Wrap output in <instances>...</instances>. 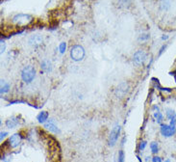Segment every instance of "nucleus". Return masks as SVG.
<instances>
[{"instance_id":"obj_1","label":"nucleus","mask_w":176,"mask_h":162,"mask_svg":"<svg viewBox=\"0 0 176 162\" xmlns=\"http://www.w3.org/2000/svg\"><path fill=\"white\" fill-rule=\"evenodd\" d=\"M36 77V69L32 66H26L21 70V79L25 83H31Z\"/></svg>"},{"instance_id":"obj_2","label":"nucleus","mask_w":176,"mask_h":162,"mask_svg":"<svg viewBox=\"0 0 176 162\" xmlns=\"http://www.w3.org/2000/svg\"><path fill=\"white\" fill-rule=\"evenodd\" d=\"M33 21V17L28 14H17L13 17V22L17 26H26Z\"/></svg>"},{"instance_id":"obj_3","label":"nucleus","mask_w":176,"mask_h":162,"mask_svg":"<svg viewBox=\"0 0 176 162\" xmlns=\"http://www.w3.org/2000/svg\"><path fill=\"white\" fill-rule=\"evenodd\" d=\"M85 57V49L82 45H76L70 48V58L74 62L82 61Z\"/></svg>"},{"instance_id":"obj_4","label":"nucleus","mask_w":176,"mask_h":162,"mask_svg":"<svg viewBox=\"0 0 176 162\" xmlns=\"http://www.w3.org/2000/svg\"><path fill=\"white\" fill-rule=\"evenodd\" d=\"M161 134L164 137H171L175 135L176 133V126H172L170 125H165V124H161L160 127Z\"/></svg>"},{"instance_id":"obj_5","label":"nucleus","mask_w":176,"mask_h":162,"mask_svg":"<svg viewBox=\"0 0 176 162\" xmlns=\"http://www.w3.org/2000/svg\"><path fill=\"white\" fill-rule=\"evenodd\" d=\"M146 58H147V54H146L145 51H143V50H138L133 56V62L136 66H141L145 62Z\"/></svg>"},{"instance_id":"obj_6","label":"nucleus","mask_w":176,"mask_h":162,"mask_svg":"<svg viewBox=\"0 0 176 162\" xmlns=\"http://www.w3.org/2000/svg\"><path fill=\"white\" fill-rule=\"evenodd\" d=\"M120 126H115L110 133V136H109V145L111 147L115 146V143L117 142V139H119V136H120Z\"/></svg>"},{"instance_id":"obj_7","label":"nucleus","mask_w":176,"mask_h":162,"mask_svg":"<svg viewBox=\"0 0 176 162\" xmlns=\"http://www.w3.org/2000/svg\"><path fill=\"white\" fill-rule=\"evenodd\" d=\"M21 140H22V137H21V134L20 133H15L13 134L11 137L9 138L8 140V144L11 148H16L20 145L21 143Z\"/></svg>"},{"instance_id":"obj_8","label":"nucleus","mask_w":176,"mask_h":162,"mask_svg":"<svg viewBox=\"0 0 176 162\" xmlns=\"http://www.w3.org/2000/svg\"><path fill=\"white\" fill-rule=\"evenodd\" d=\"M127 91H128V85L126 83H121L120 85H119L115 89V96L117 98H122L125 96V94L127 93Z\"/></svg>"},{"instance_id":"obj_9","label":"nucleus","mask_w":176,"mask_h":162,"mask_svg":"<svg viewBox=\"0 0 176 162\" xmlns=\"http://www.w3.org/2000/svg\"><path fill=\"white\" fill-rule=\"evenodd\" d=\"M44 127H45V129L51 131V132H53V133H60V129L58 128V126L54 124V122L52 120L48 121L47 123H45Z\"/></svg>"},{"instance_id":"obj_10","label":"nucleus","mask_w":176,"mask_h":162,"mask_svg":"<svg viewBox=\"0 0 176 162\" xmlns=\"http://www.w3.org/2000/svg\"><path fill=\"white\" fill-rule=\"evenodd\" d=\"M43 42V37H41L40 35H35V36H32L30 38V40H29V44H30L31 45L33 46H38V45H41Z\"/></svg>"},{"instance_id":"obj_11","label":"nucleus","mask_w":176,"mask_h":162,"mask_svg":"<svg viewBox=\"0 0 176 162\" xmlns=\"http://www.w3.org/2000/svg\"><path fill=\"white\" fill-rule=\"evenodd\" d=\"M19 124V120L17 117H12V118H10L6 121V126L8 128H15L17 125Z\"/></svg>"},{"instance_id":"obj_12","label":"nucleus","mask_w":176,"mask_h":162,"mask_svg":"<svg viewBox=\"0 0 176 162\" xmlns=\"http://www.w3.org/2000/svg\"><path fill=\"white\" fill-rule=\"evenodd\" d=\"M41 69L43 70L44 73H50L52 70V66H51V62L49 60L44 59L43 62L41 63Z\"/></svg>"},{"instance_id":"obj_13","label":"nucleus","mask_w":176,"mask_h":162,"mask_svg":"<svg viewBox=\"0 0 176 162\" xmlns=\"http://www.w3.org/2000/svg\"><path fill=\"white\" fill-rule=\"evenodd\" d=\"M37 120L40 124H45L48 120V113L46 111H42V112L37 116Z\"/></svg>"},{"instance_id":"obj_14","label":"nucleus","mask_w":176,"mask_h":162,"mask_svg":"<svg viewBox=\"0 0 176 162\" xmlns=\"http://www.w3.org/2000/svg\"><path fill=\"white\" fill-rule=\"evenodd\" d=\"M170 4H171L170 0H161L160 8H161L162 11H168L170 7Z\"/></svg>"},{"instance_id":"obj_15","label":"nucleus","mask_w":176,"mask_h":162,"mask_svg":"<svg viewBox=\"0 0 176 162\" xmlns=\"http://www.w3.org/2000/svg\"><path fill=\"white\" fill-rule=\"evenodd\" d=\"M165 115H167V118L169 121L176 119V112H175L173 109H171V108H168L167 110H165Z\"/></svg>"},{"instance_id":"obj_16","label":"nucleus","mask_w":176,"mask_h":162,"mask_svg":"<svg viewBox=\"0 0 176 162\" xmlns=\"http://www.w3.org/2000/svg\"><path fill=\"white\" fill-rule=\"evenodd\" d=\"M9 90H10V84L7 83L6 81L2 80L1 81V90H0V93H1V95L8 93Z\"/></svg>"},{"instance_id":"obj_17","label":"nucleus","mask_w":176,"mask_h":162,"mask_svg":"<svg viewBox=\"0 0 176 162\" xmlns=\"http://www.w3.org/2000/svg\"><path fill=\"white\" fill-rule=\"evenodd\" d=\"M154 118L156 120V122H157L158 124H162L163 121H164V116L163 114L160 112V111H157V112H154Z\"/></svg>"},{"instance_id":"obj_18","label":"nucleus","mask_w":176,"mask_h":162,"mask_svg":"<svg viewBox=\"0 0 176 162\" xmlns=\"http://www.w3.org/2000/svg\"><path fill=\"white\" fill-rule=\"evenodd\" d=\"M150 149H151V153L153 155H157L159 151V145L157 142H152L150 144Z\"/></svg>"},{"instance_id":"obj_19","label":"nucleus","mask_w":176,"mask_h":162,"mask_svg":"<svg viewBox=\"0 0 176 162\" xmlns=\"http://www.w3.org/2000/svg\"><path fill=\"white\" fill-rule=\"evenodd\" d=\"M59 49H60V52H61L62 54H64L65 51V49H66V43L62 42V43L60 44V45H59Z\"/></svg>"},{"instance_id":"obj_20","label":"nucleus","mask_w":176,"mask_h":162,"mask_svg":"<svg viewBox=\"0 0 176 162\" xmlns=\"http://www.w3.org/2000/svg\"><path fill=\"white\" fill-rule=\"evenodd\" d=\"M117 162H124V151L123 150H120V153H119V159H117Z\"/></svg>"},{"instance_id":"obj_21","label":"nucleus","mask_w":176,"mask_h":162,"mask_svg":"<svg viewBox=\"0 0 176 162\" xmlns=\"http://www.w3.org/2000/svg\"><path fill=\"white\" fill-rule=\"evenodd\" d=\"M150 38V35L149 34H142L139 38V40H146Z\"/></svg>"},{"instance_id":"obj_22","label":"nucleus","mask_w":176,"mask_h":162,"mask_svg":"<svg viewBox=\"0 0 176 162\" xmlns=\"http://www.w3.org/2000/svg\"><path fill=\"white\" fill-rule=\"evenodd\" d=\"M146 145H147V142H146V141H142V142H141V144H140V147H139L140 150H143L145 149Z\"/></svg>"},{"instance_id":"obj_23","label":"nucleus","mask_w":176,"mask_h":162,"mask_svg":"<svg viewBox=\"0 0 176 162\" xmlns=\"http://www.w3.org/2000/svg\"><path fill=\"white\" fill-rule=\"evenodd\" d=\"M5 49H6V44H5L4 40H1V54H3Z\"/></svg>"},{"instance_id":"obj_24","label":"nucleus","mask_w":176,"mask_h":162,"mask_svg":"<svg viewBox=\"0 0 176 162\" xmlns=\"http://www.w3.org/2000/svg\"><path fill=\"white\" fill-rule=\"evenodd\" d=\"M0 135H1V136H0V140H1V141H3V139L8 135V133L7 132H5V131H1V133H0Z\"/></svg>"},{"instance_id":"obj_25","label":"nucleus","mask_w":176,"mask_h":162,"mask_svg":"<svg viewBox=\"0 0 176 162\" xmlns=\"http://www.w3.org/2000/svg\"><path fill=\"white\" fill-rule=\"evenodd\" d=\"M152 162H163V161H162L161 157H159V156H154V157L152 158Z\"/></svg>"},{"instance_id":"obj_26","label":"nucleus","mask_w":176,"mask_h":162,"mask_svg":"<svg viewBox=\"0 0 176 162\" xmlns=\"http://www.w3.org/2000/svg\"><path fill=\"white\" fill-rule=\"evenodd\" d=\"M165 48H167V45H163V46L161 47L160 51H159V56H161V55H162V53H163V52L165 51Z\"/></svg>"},{"instance_id":"obj_27","label":"nucleus","mask_w":176,"mask_h":162,"mask_svg":"<svg viewBox=\"0 0 176 162\" xmlns=\"http://www.w3.org/2000/svg\"><path fill=\"white\" fill-rule=\"evenodd\" d=\"M152 109H153V111H155V112H157V111H160V108H159L158 105H154V106L152 107Z\"/></svg>"},{"instance_id":"obj_28","label":"nucleus","mask_w":176,"mask_h":162,"mask_svg":"<svg viewBox=\"0 0 176 162\" xmlns=\"http://www.w3.org/2000/svg\"><path fill=\"white\" fill-rule=\"evenodd\" d=\"M169 39V36L168 35H164L163 37H162V40H168Z\"/></svg>"},{"instance_id":"obj_29","label":"nucleus","mask_w":176,"mask_h":162,"mask_svg":"<svg viewBox=\"0 0 176 162\" xmlns=\"http://www.w3.org/2000/svg\"><path fill=\"white\" fill-rule=\"evenodd\" d=\"M150 160H151V157H150V156H146V157H145V161H146V162H148V161H150Z\"/></svg>"},{"instance_id":"obj_30","label":"nucleus","mask_w":176,"mask_h":162,"mask_svg":"<svg viewBox=\"0 0 176 162\" xmlns=\"http://www.w3.org/2000/svg\"><path fill=\"white\" fill-rule=\"evenodd\" d=\"M165 162H170V159H169V158H168V159H165Z\"/></svg>"}]
</instances>
